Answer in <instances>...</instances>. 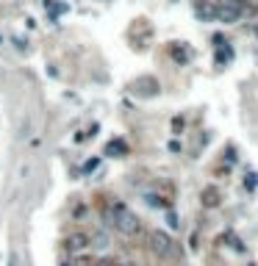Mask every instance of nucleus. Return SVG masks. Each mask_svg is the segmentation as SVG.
<instances>
[{
	"mask_svg": "<svg viewBox=\"0 0 258 266\" xmlns=\"http://www.w3.org/2000/svg\"><path fill=\"white\" fill-rule=\"evenodd\" d=\"M108 208H111V216H114V228H117L122 236H136L142 230L139 216L133 214L125 202H114V206H108Z\"/></svg>",
	"mask_w": 258,
	"mask_h": 266,
	"instance_id": "1",
	"label": "nucleus"
},
{
	"mask_svg": "<svg viewBox=\"0 0 258 266\" xmlns=\"http://www.w3.org/2000/svg\"><path fill=\"white\" fill-rule=\"evenodd\" d=\"M150 247L158 258H181L178 244L172 241V236L164 233V230H153L150 233Z\"/></svg>",
	"mask_w": 258,
	"mask_h": 266,
	"instance_id": "2",
	"label": "nucleus"
},
{
	"mask_svg": "<svg viewBox=\"0 0 258 266\" xmlns=\"http://www.w3.org/2000/svg\"><path fill=\"white\" fill-rule=\"evenodd\" d=\"M64 247H67V252H84L86 247H92V238L86 233H70L64 238Z\"/></svg>",
	"mask_w": 258,
	"mask_h": 266,
	"instance_id": "3",
	"label": "nucleus"
},
{
	"mask_svg": "<svg viewBox=\"0 0 258 266\" xmlns=\"http://www.w3.org/2000/svg\"><path fill=\"white\" fill-rule=\"evenodd\" d=\"M125 153H128V145L122 139H114V141L106 145V155H111V158H122Z\"/></svg>",
	"mask_w": 258,
	"mask_h": 266,
	"instance_id": "4",
	"label": "nucleus"
},
{
	"mask_svg": "<svg viewBox=\"0 0 258 266\" xmlns=\"http://www.w3.org/2000/svg\"><path fill=\"white\" fill-rule=\"evenodd\" d=\"M145 202H147L150 208H169V202H167L161 194H145Z\"/></svg>",
	"mask_w": 258,
	"mask_h": 266,
	"instance_id": "5",
	"label": "nucleus"
},
{
	"mask_svg": "<svg viewBox=\"0 0 258 266\" xmlns=\"http://www.w3.org/2000/svg\"><path fill=\"white\" fill-rule=\"evenodd\" d=\"M203 202H206L208 208H211V206H220V194H216L214 189H206V192H203Z\"/></svg>",
	"mask_w": 258,
	"mask_h": 266,
	"instance_id": "6",
	"label": "nucleus"
},
{
	"mask_svg": "<svg viewBox=\"0 0 258 266\" xmlns=\"http://www.w3.org/2000/svg\"><path fill=\"white\" fill-rule=\"evenodd\" d=\"M92 247H100V250H106V247H108V236H106V233H97V236H92Z\"/></svg>",
	"mask_w": 258,
	"mask_h": 266,
	"instance_id": "7",
	"label": "nucleus"
},
{
	"mask_svg": "<svg viewBox=\"0 0 258 266\" xmlns=\"http://www.w3.org/2000/svg\"><path fill=\"white\" fill-rule=\"evenodd\" d=\"M61 266H92L89 258H72V261H64Z\"/></svg>",
	"mask_w": 258,
	"mask_h": 266,
	"instance_id": "8",
	"label": "nucleus"
},
{
	"mask_svg": "<svg viewBox=\"0 0 258 266\" xmlns=\"http://www.w3.org/2000/svg\"><path fill=\"white\" fill-rule=\"evenodd\" d=\"M172 56H175V58H178V61H181V64H186V61H189V53H183V50H181V47H172Z\"/></svg>",
	"mask_w": 258,
	"mask_h": 266,
	"instance_id": "9",
	"label": "nucleus"
},
{
	"mask_svg": "<svg viewBox=\"0 0 258 266\" xmlns=\"http://www.w3.org/2000/svg\"><path fill=\"white\" fill-rule=\"evenodd\" d=\"M97 163H100L97 158H92V161H86V163H84V172H94V169H97Z\"/></svg>",
	"mask_w": 258,
	"mask_h": 266,
	"instance_id": "10",
	"label": "nucleus"
},
{
	"mask_svg": "<svg viewBox=\"0 0 258 266\" xmlns=\"http://www.w3.org/2000/svg\"><path fill=\"white\" fill-rule=\"evenodd\" d=\"M167 222H169V228H178V224H181V222H178V216H175L172 211L167 214Z\"/></svg>",
	"mask_w": 258,
	"mask_h": 266,
	"instance_id": "11",
	"label": "nucleus"
},
{
	"mask_svg": "<svg viewBox=\"0 0 258 266\" xmlns=\"http://www.w3.org/2000/svg\"><path fill=\"white\" fill-rule=\"evenodd\" d=\"M9 266H19V255H17V252H11V255H9Z\"/></svg>",
	"mask_w": 258,
	"mask_h": 266,
	"instance_id": "12",
	"label": "nucleus"
},
{
	"mask_svg": "<svg viewBox=\"0 0 258 266\" xmlns=\"http://www.w3.org/2000/svg\"><path fill=\"white\" fill-rule=\"evenodd\" d=\"M92 266H117V263L108 261V258H103V261H97V263H92Z\"/></svg>",
	"mask_w": 258,
	"mask_h": 266,
	"instance_id": "13",
	"label": "nucleus"
},
{
	"mask_svg": "<svg viewBox=\"0 0 258 266\" xmlns=\"http://www.w3.org/2000/svg\"><path fill=\"white\" fill-rule=\"evenodd\" d=\"M117 266H139V263H133V261H122V263H117Z\"/></svg>",
	"mask_w": 258,
	"mask_h": 266,
	"instance_id": "14",
	"label": "nucleus"
},
{
	"mask_svg": "<svg viewBox=\"0 0 258 266\" xmlns=\"http://www.w3.org/2000/svg\"><path fill=\"white\" fill-rule=\"evenodd\" d=\"M255 36H258V25H255Z\"/></svg>",
	"mask_w": 258,
	"mask_h": 266,
	"instance_id": "15",
	"label": "nucleus"
}]
</instances>
